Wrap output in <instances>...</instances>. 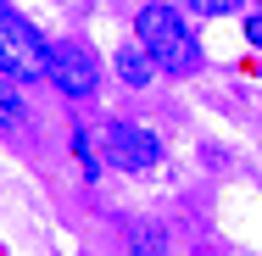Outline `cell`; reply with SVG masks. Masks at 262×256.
<instances>
[{
  "label": "cell",
  "instance_id": "1",
  "mask_svg": "<svg viewBox=\"0 0 262 256\" xmlns=\"http://www.w3.org/2000/svg\"><path fill=\"white\" fill-rule=\"evenodd\" d=\"M134 39L157 56L162 73H195L201 67V45H195V34H190V22H184V11L173 0H145L140 6Z\"/></svg>",
  "mask_w": 262,
  "mask_h": 256
},
{
  "label": "cell",
  "instance_id": "2",
  "mask_svg": "<svg viewBox=\"0 0 262 256\" xmlns=\"http://www.w3.org/2000/svg\"><path fill=\"white\" fill-rule=\"evenodd\" d=\"M45 61H51V45L39 39V28L17 17L11 6H0V73L11 84H34L45 78Z\"/></svg>",
  "mask_w": 262,
  "mask_h": 256
},
{
  "label": "cell",
  "instance_id": "3",
  "mask_svg": "<svg viewBox=\"0 0 262 256\" xmlns=\"http://www.w3.org/2000/svg\"><path fill=\"white\" fill-rule=\"evenodd\" d=\"M101 161L123 167V173H151L162 161V139L145 128V123H106L101 128Z\"/></svg>",
  "mask_w": 262,
  "mask_h": 256
},
{
  "label": "cell",
  "instance_id": "4",
  "mask_svg": "<svg viewBox=\"0 0 262 256\" xmlns=\"http://www.w3.org/2000/svg\"><path fill=\"white\" fill-rule=\"evenodd\" d=\"M45 78H51L61 95L84 101V95H95V84H101V61H95L90 45H78V39H56L51 61H45Z\"/></svg>",
  "mask_w": 262,
  "mask_h": 256
},
{
  "label": "cell",
  "instance_id": "5",
  "mask_svg": "<svg viewBox=\"0 0 262 256\" xmlns=\"http://www.w3.org/2000/svg\"><path fill=\"white\" fill-rule=\"evenodd\" d=\"M112 67H117V78L128 84V89H145L151 78H157L162 67H157V56L145 51L140 39H128V45H117V56H112Z\"/></svg>",
  "mask_w": 262,
  "mask_h": 256
},
{
  "label": "cell",
  "instance_id": "6",
  "mask_svg": "<svg viewBox=\"0 0 262 256\" xmlns=\"http://www.w3.org/2000/svg\"><path fill=\"white\" fill-rule=\"evenodd\" d=\"M34 128V117H28V101H23V89L0 73V134H28Z\"/></svg>",
  "mask_w": 262,
  "mask_h": 256
},
{
  "label": "cell",
  "instance_id": "7",
  "mask_svg": "<svg viewBox=\"0 0 262 256\" xmlns=\"http://www.w3.org/2000/svg\"><path fill=\"white\" fill-rule=\"evenodd\" d=\"M128 256H173V251H167V234H162L157 223H145V228H134V240H128Z\"/></svg>",
  "mask_w": 262,
  "mask_h": 256
},
{
  "label": "cell",
  "instance_id": "8",
  "mask_svg": "<svg viewBox=\"0 0 262 256\" xmlns=\"http://www.w3.org/2000/svg\"><path fill=\"white\" fill-rule=\"evenodd\" d=\"M73 156H78V173L95 184V173H101V151L90 145V134H84V128H73Z\"/></svg>",
  "mask_w": 262,
  "mask_h": 256
},
{
  "label": "cell",
  "instance_id": "9",
  "mask_svg": "<svg viewBox=\"0 0 262 256\" xmlns=\"http://www.w3.org/2000/svg\"><path fill=\"white\" fill-rule=\"evenodd\" d=\"M179 11H195V17H234L246 0H173Z\"/></svg>",
  "mask_w": 262,
  "mask_h": 256
},
{
  "label": "cell",
  "instance_id": "10",
  "mask_svg": "<svg viewBox=\"0 0 262 256\" xmlns=\"http://www.w3.org/2000/svg\"><path fill=\"white\" fill-rule=\"evenodd\" d=\"M246 39H251V45H257V51H262V6H257V11H251V17H246Z\"/></svg>",
  "mask_w": 262,
  "mask_h": 256
},
{
  "label": "cell",
  "instance_id": "11",
  "mask_svg": "<svg viewBox=\"0 0 262 256\" xmlns=\"http://www.w3.org/2000/svg\"><path fill=\"white\" fill-rule=\"evenodd\" d=\"M0 6H6V0H0Z\"/></svg>",
  "mask_w": 262,
  "mask_h": 256
}]
</instances>
